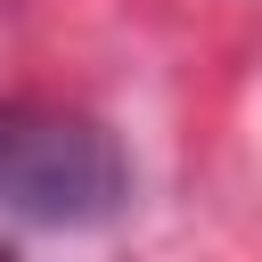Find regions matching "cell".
Wrapping results in <instances>:
<instances>
[{"instance_id":"6da1fadb","label":"cell","mask_w":262,"mask_h":262,"mask_svg":"<svg viewBox=\"0 0 262 262\" xmlns=\"http://www.w3.org/2000/svg\"><path fill=\"white\" fill-rule=\"evenodd\" d=\"M131 196L123 147L66 106H0V221L16 229H98Z\"/></svg>"}]
</instances>
